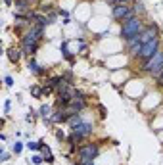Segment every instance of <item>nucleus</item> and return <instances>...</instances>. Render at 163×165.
Wrapping results in <instances>:
<instances>
[{
    "label": "nucleus",
    "instance_id": "1",
    "mask_svg": "<svg viewBox=\"0 0 163 165\" xmlns=\"http://www.w3.org/2000/svg\"><path fill=\"white\" fill-rule=\"evenodd\" d=\"M142 29H144V23H142L140 15H134V17L123 21V25H121V39L127 42L132 37H138L142 33Z\"/></svg>",
    "mask_w": 163,
    "mask_h": 165
},
{
    "label": "nucleus",
    "instance_id": "2",
    "mask_svg": "<svg viewBox=\"0 0 163 165\" xmlns=\"http://www.w3.org/2000/svg\"><path fill=\"white\" fill-rule=\"evenodd\" d=\"M142 69H144L146 73H150L154 79H159L161 77V73H163V48H159V50H157L150 60H146Z\"/></svg>",
    "mask_w": 163,
    "mask_h": 165
},
{
    "label": "nucleus",
    "instance_id": "3",
    "mask_svg": "<svg viewBox=\"0 0 163 165\" xmlns=\"http://www.w3.org/2000/svg\"><path fill=\"white\" fill-rule=\"evenodd\" d=\"M98 154H100V146H98V144H83V146L77 148V156H79L81 165L94 161L98 158Z\"/></svg>",
    "mask_w": 163,
    "mask_h": 165
},
{
    "label": "nucleus",
    "instance_id": "4",
    "mask_svg": "<svg viewBox=\"0 0 163 165\" xmlns=\"http://www.w3.org/2000/svg\"><path fill=\"white\" fill-rule=\"evenodd\" d=\"M92 132H94V125L81 121L77 127H73V134L69 136V142L75 144V142H79V140H83V138H87V136H90Z\"/></svg>",
    "mask_w": 163,
    "mask_h": 165
},
{
    "label": "nucleus",
    "instance_id": "5",
    "mask_svg": "<svg viewBox=\"0 0 163 165\" xmlns=\"http://www.w3.org/2000/svg\"><path fill=\"white\" fill-rule=\"evenodd\" d=\"M111 15H113V19L115 21H127V19L130 17H134V12H132V8L129 6V4H113L111 6Z\"/></svg>",
    "mask_w": 163,
    "mask_h": 165
},
{
    "label": "nucleus",
    "instance_id": "6",
    "mask_svg": "<svg viewBox=\"0 0 163 165\" xmlns=\"http://www.w3.org/2000/svg\"><path fill=\"white\" fill-rule=\"evenodd\" d=\"M159 48H161V41H159V39H154V41L142 44V52H140V56H138V58H142V60L146 62V60H150L157 50H159Z\"/></svg>",
    "mask_w": 163,
    "mask_h": 165
},
{
    "label": "nucleus",
    "instance_id": "7",
    "mask_svg": "<svg viewBox=\"0 0 163 165\" xmlns=\"http://www.w3.org/2000/svg\"><path fill=\"white\" fill-rule=\"evenodd\" d=\"M154 39H159V29H157V25H154V23H148V25H144V29H142V33H140V42L146 44V42L154 41Z\"/></svg>",
    "mask_w": 163,
    "mask_h": 165
},
{
    "label": "nucleus",
    "instance_id": "8",
    "mask_svg": "<svg viewBox=\"0 0 163 165\" xmlns=\"http://www.w3.org/2000/svg\"><path fill=\"white\" fill-rule=\"evenodd\" d=\"M127 48H129V54L130 56H140V52H142V42H140V35L138 37H132L130 41H127Z\"/></svg>",
    "mask_w": 163,
    "mask_h": 165
},
{
    "label": "nucleus",
    "instance_id": "9",
    "mask_svg": "<svg viewBox=\"0 0 163 165\" xmlns=\"http://www.w3.org/2000/svg\"><path fill=\"white\" fill-rule=\"evenodd\" d=\"M6 54H8V60H10L12 63H17L19 60H21V54H23V52H21V48H10Z\"/></svg>",
    "mask_w": 163,
    "mask_h": 165
},
{
    "label": "nucleus",
    "instance_id": "10",
    "mask_svg": "<svg viewBox=\"0 0 163 165\" xmlns=\"http://www.w3.org/2000/svg\"><path fill=\"white\" fill-rule=\"evenodd\" d=\"M36 50H39V44H31V46H21V52L27 56H35Z\"/></svg>",
    "mask_w": 163,
    "mask_h": 165
},
{
    "label": "nucleus",
    "instance_id": "11",
    "mask_svg": "<svg viewBox=\"0 0 163 165\" xmlns=\"http://www.w3.org/2000/svg\"><path fill=\"white\" fill-rule=\"evenodd\" d=\"M29 2L31 0H15L14 6H15V10H27V8H29Z\"/></svg>",
    "mask_w": 163,
    "mask_h": 165
},
{
    "label": "nucleus",
    "instance_id": "12",
    "mask_svg": "<svg viewBox=\"0 0 163 165\" xmlns=\"http://www.w3.org/2000/svg\"><path fill=\"white\" fill-rule=\"evenodd\" d=\"M67 123H69V125H71V129H73V127H77V125H79V123H81V115H79V113H75V115H71V117H69V119H67Z\"/></svg>",
    "mask_w": 163,
    "mask_h": 165
},
{
    "label": "nucleus",
    "instance_id": "13",
    "mask_svg": "<svg viewBox=\"0 0 163 165\" xmlns=\"http://www.w3.org/2000/svg\"><path fill=\"white\" fill-rule=\"evenodd\" d=\"M132 12H134V15H138V14H144V12H146L144 4H142V2H134V8H132Z\"/></svg>",
    "mask_w": 163,
    "mask_h": 165
},
{
    "label": "nucleus",
    "instance_id": "14",
    "mask_svg": "<svg viewBox=\"0 0 163 165\" xmlns=\"http://www.w3.org/2000/svg\"><path fill=\"white\" fill-rule=\"evenodd\" d=\"M27 67H29V71H31V73H35V75L39 73V69H40V67H39V63H36L33 58L29 60V65H27Z\"/></svg>",
    "mask_w": 163,
    "mask_h": 165
},
{
    "label": "nucleus",
    "instance_id": "15",
    "mask_svg": "<svg viewBox=\"0 0 163 165\" xmlns=\"http://www.w3.org/2000/svg\"><path fill=\"white\" fill-rule=\"evenodd\" d=\"M40 115H42L44 119H50V117H52V113H50V108H48V106H42V108H40Z\"/></svg>",
    "mask_w": 163,
    "mask_h": 165
},
{
    "label": "nucleus",
    "instance_id": "16",
    "mask_svg": "<svg viewBox=\"0 0 163 165\" xmlns=\"http://www.w3.org/2000/svg\"><path fill=\"white\" fill-rule=\"evenodd\" d=\"M31 92H33V96H35V98H42V88H40V86H33Z\"/></svg>",
    "mask_w": 163,
    "mask_h": 165
},
{
    "label": "nucleus",
    "instance_id": "17",
    "mask_svg": "<svg viewBox=\"0 0 163 165\" xmlns=\"http://www.w3.org/2000/svg\"><path fill=\"white\" fill-rule=\"evenodd\" d=\"M33 165H40V163H42L44 161V158H40V156H33Z\"/></svg>",
    "mask_w": 163,
    "mask_h": 165
},
{
    "label": "nucleus",
    "instance_id": "18",
    "mask_svg": "<svg viewBox=\"0 0 163 165\" xmlns=\"http://www.w3.org/2000/svg\"><path fill=\"white\" fill-rule=\"evenodd\" d=\"M21 150H23V144H21V142H15V144H14V154H19Z\"/></svg>",
    "mask_w": 163,
    "mask_h": 165
},
{
    "label": "nucleus",
    "instance_id": "19",
    "mask_svg": "<svg viewBox=\"0 0 163 165\" xmlns=\"http://www.w3.org/2000/svg\"><path fill=\"white\" fill-rule=\"evenodd\" d=\"M4 83H6L8 86H12V84H14V79H12L10 75H6V79H4Z\"/></svg>",
    "mask_w": 163,
    "mask_h": 165
},
{
    "label": "nucleus",
    "instance_id": "20",
    "mask_svg": "<svg viewBox=\"0 0 163 165\" xmlns=\"http://www.w3.org/2000/svg\"><path fill=\"white\" fill-rule=\"evenodd\" d=\"M44 161H48V163H54V158H52V156L48 154V156H44Z\"/></svg>",
    "mask_w": 163,
    "mask_h": 165
},
{
    "label": "nucleus",
    "instance_id": "21",
    "mask_svg": "<svg viewBox=\"0 0 163 165\" xmlns=\"http://www.w3.org/2000/svg\"><path fill=\"white\" fill-rule=\"evenodd\" d=\"M98 110H100V115H102V117H106V108H104V106H100Z\"/></svg>",
    "mask_w": 163,
    "mask_h": 165
},
{
    "label": "nucleus",
    "instance_id": "22",
    "mask_svg": "<svg viewBox=\"0 0 163 165\" xmlns=\"http://www.w3.org/2000/svg\"><path fill=\"white\" fill-rule=\"evenodd\" d=\"M136 0H119V4H134Z\"/></svg>",
    "mask_w": 163,
    "mask_h": 165
},
{
    "label": "nucleus",
    "instance_id": "23",
    "mask_svg": "<svg viewBox=\"0 0 163 165\" xmlns=\"http://www.w3.org/2000/svg\"><path fill=\"white\" fill-rule=\"evenodd\" d=\"M56 136H58V138H60V140H63V138H65V136H63V132H62V131H58V132H56Z\"/></svg>",
    "mask_w": 163,
    "mask_h": 165
},
{
    "label": "nucleus",
    "instance_id": "24",
    "mask_svg": "<svg viewBox=\"0 0 163 165\" xmlns=\"http://www.w3.org/2000/svg\"><path fill=\"white\" fill-rule=\"evenodd\" d=\"M157 84H159V86H163V73H161V77L157 79Z\"/></svg>",
    "mask_w": 163,
    "mask_h": 165
},
{
    "label": "nucleus",
    "instance_id": "25",
    "mask_svg": "<svg viewBox=\"0 0 163 165\" xmlns=\"http://www.w3.org/2000/svg\"><path fill=\"white\" fill-rule=\"evenodd\" d=\"M4 2H6L8 6H14V0H4Z\"/></svg>",
    "mask_w": 163,
    "mask_h": 165
},
{
    "label": "nucleus",
    "instance_id": "26",
    "mask_svg": "<svg viewBox=\"0 0 163 165\" xmlns=\"http://www.w3.org/2000/svg\"><path fill=\"white\" fill-rule=\"evenodd\" d=\"M106 2H109V4H119V0H106Z\"/></svg>",
    "mask_w": 163,
    "mask_h": 165
},
{
    "label": "nucleus",
    "instance_id": "27",
    "mask_svg": "<svg viewBox=\"0 0 163 165\" xmlns=\"http://www.w3.org/2000/svg\"><path fill=\"white\" fill-rule=\"evenodd\" d=\"M84 165H92V161H90V163H84Z\"/></svg>",
    "mask_w": 163,
    "mask_h": 165
}]
</instances>
